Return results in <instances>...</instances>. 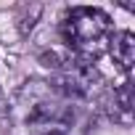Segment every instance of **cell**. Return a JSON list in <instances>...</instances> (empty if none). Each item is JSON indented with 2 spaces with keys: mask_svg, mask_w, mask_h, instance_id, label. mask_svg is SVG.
Masks as SVG:
<instances>
[{
  "mask_svg": "<svg viewBox=\"0 0 135 135\" xmlns=\"http://www.w3.org/2000/svg\"><path fill=\"white\" fill-rule=\"evenodd\" d=\"M24 111V124L32 135H85L90 111L82 101L66 98L50 82H27L16 95Z\"/></svg>",
  "mask_w": 135,
  "mask_h": 135,
  "instance_id": "6da1fadb",
  "label": "cell"
},
{
  "mask_svg": "<svg viewBox=\"0 0 135 135\" xmlns=\"http://www.w3.org/2000/svg\"><path fill=\"white\" fill-rule=\"evenodd\" d=\"M8 109V98H6V90H3V85H0V114H3Z\"/></svg>",
  "mask_w": 135,
  "mask_h": 135,
  "instance_id": "5b68a950",
  "label": "cell"
},
{
  "mask_svg": "<svg viewBox=\"0 0 135 135\" xmlns=\"http://www.w3.org/2000/svg\"><path fill=\"white\" fill-rule=\"evenodd\" d=\"M111 29L114 27H111L109 13H103L101 8H90V6L69 8L61 19L64 42L72 48V53H77L80 58H88V61L109 45Z\"/></svg>",
  "mask_w": 135,
  "mask_h": 135,
  "instance_id": "7a4b0ae2",
  "label": "cell"
},
{
  "mask_svg": "<svg viewBox=\"0 0 135 135\" xmlns=\"http://www.w3.org/2000/svg\"><path fill=\"white\" fill-rule=\"evenodd\" d=\"M109 45H111L114 61L122 66L124 72H130L132 61H135V35L132 32H117V35H111Z\"/></svg>",
  "mask_w": 135,
  "mask_h": 135,
  "instance_id": "3957f363",
  "label": "cell"
},
{
  "mask_svg": "<svg viewBox=\"0 0 135 135\" xmlns=\"http://www.w3.org/2000/svg\"><path fill=\"white\" fill-rule=\"evenodd\" d=\"M109 106H111V117L119 122H130L132 114V93H130V82H124L122 88H117L109 95Z\"/></svg>",
  "mask_w": 135,
  "mask_h": 135,
  "instance_id": "277c9868",
  "label": "cell"
}]
</instances>
